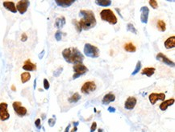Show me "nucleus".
Instances as JSON below:
<instances>
[{"label": "nucleus", "instance_id": "obj_35", "mask_svg": "<svg viewBox=\"0 0 175 132\" xmlns=\"http://www.w3.org/2000/svg\"><path fill=\"white\" fill-rule=\"evenodd\" d=\"M48 125H49V126L52 127V126H54L55 125V123H56V120L54 118H49L48 119Z\"/></svg>", "mask_w": 175, "mask_h": 132}, {"label": "nucleus", "instance_id": "obj_8", "mask_svg": "<svg viewBox=\"0 0 175 132\" xmlns=\"http://www.w3.org/2000/svg\"><path fill=\"white\" fill-rule=\"evenodd\" d=\"M10 118V114L8 112V105L6 102L0 103V120L4 122Z\"/></svg>", "mask_w": 175, "mask_h": 132}, {"label": "nucleus", "instance_id": "obj_6", "mask_svg": "<svg viewBox=\"0 0 175 132\" xmlns=\"http://www.w3.org/2000/svg\"><path fill=\"white\" fill-rule=\"evenodd\" d=\"M12 107L15 110V114L19 117H23L27 114V110L22 106L21 102L15 101L12 103Z\"/></svg>", "mask_w": 175, "mask_h": 132}, {"label": "nucleus", "instance_id": "obj_21", "mask_svg": "<svg viewBox=\"0 0 175 132\" xmlns=\"http://www.w3.org/2000/svg\"><path fill=\"white\" fill-rule=\"evenodd\" d=\"M156 69L154 67H145L141 71V75H145L148 77H151L155 73Z\"/></svg>", "mask_w": 175, "mask_h": 132}, {"label": "nucleus", "instance_id": "obj_32", "mask_svg": "<svg viewBox=\"0 0 175 132\" xmlns=\"http://www.w3.org/2000/svg\"><path fill=\"white\" fill-rule=\"evenodd\" d=\"M43 85H44V88L45 90H48L50 87V83H49V82H48V80L47 79H44Z\"/></svg>", "mask_w": 175, "mask_h": 132}, {"label": "nucleus", "instance_id": "obj_11", "mask_svg": "<svg viewBox=\"0 0 175 132\" xmlns=\"http://www.w3.org/2000/svg\"><path fill=\"white\" fill-rule=\"evenodd\" d=\"M156 59L157 60H159L160 62H161V63H163L166 65L169 66V67H174V62L172 61L171 59H169V58L165 55L164 54L162 53H158L157 56H156Z\"/></svg>", "mask_w": 175, "mask_h": 132}, {"label": "nucleus", "instance_id": "obj_1", "mask_svg": "<svg viewBox=\"0 0 175 132\" xmlns=\"http://www.w3.org/2000/svg\"><path fill=\"white\" fill-rule=\"evenodd\" d=\"M79 15L82 17V19L78 21L82 30L88 31L95 27L97 23L95 15L91 10H81Z\"/></svg>", "mask_w": 175, "mask_h": 132}, {"label": "nucleus", "instance_id": "obj_22", "mask_svg": "<svg viewBox=\"0 0 175 132\" xmlns=\"http://www.w3.org/2000/svg\"><path fill=\"white\" fill-rule=\"evenodd\" d=\"M124 48V50H125L126 51H128V52L133 53V52H136V46H135V45H134L132 43H125Z\"/></svg>", "mask_w": 175, "mask_h": 132}, {"label": "nucleus", "instance_id": "obj_29", "mask_svg": "<svg viewBox=\"0 0 175 132\" xmlns=\"http://www.w3.org/2000/svg\"><path fill=\"white\" fill-rule=\"evenodd\" d=\"M73 23L74 24V27H75V29H76V31H77V32L78 33H81L82 32V27H81V26H80V24H79V23H78V21H77L76 19H73Z\"/></svg>", "mask_w": 175, "mask_h": 132}, {"label": "nucleus", "instance_id": "obj_43", "mask_svg": "<svg viewBox=\"0 0 175 132\" xmlns=\"http://www.w3.org/2000/svg\"><path fill=\"white\" fill-rule=\"evenodd\" d=\"M77 130H78V129H77V127H76V126H74V128L73 129V130H72L71 132H76V131H77Z\"/></svg>", "mask_w": 175, "mask_h": 132}, {"label": "nucleus", "instance_id": "obj_10", "mask_svg": "<svg viewBox=\"0 0 175 132\" xmlns=\"http://www.w3.org/2000/svg\"><path fill=\"white\" fill-rule=\"evenodd\" d=\"M165 98V94L164 93H152L149 95V99L150 103L154 105L157 100L164 101Z\"/></svg>", "mask_w": 175, "mask_h": 132}, {"label": "nucleus", "instance_id": "obj_28", "mask_svg": "<svg viewBox=\"0 0 175 132\" xmlns=\"http://www.w3.org/2000/svg\"><path fill=\"white\" fill-rule=\"evenodd\" d=\"M140 69H141V62L140 61H138L135 69H134V71L132 73V75H136V74L140 71Z\"/></svg>", "mask_w": 175, "mask_h": 132}, {"label": "nucleus", "instance_id": "obj_25", "mask_svg": "<svg viewBox=\"0 0 175 132\" xmlns=\"http://www.w3.org/2000/svg\"><path fill=\"white\" fill-rule=\"evenodd\" d=\"M21 82H22V83H26L27 82H28L31 79V75H30V73L29 72H23L21 74Z\"/></svg>", "mask_w": 175, "mask_h": 132}, {"label": "nucleus", "instance_id": "obj_7", "mask_svg": "<svg viewBox=\"0 0 175 132\" xmlns=\"http://www.w3.org/2000/svg\"><path fill=\"white\" fill-rule=\"evenodd\" d=\"M96 90V84L95 82L93 81H88L86 82L82 85V88H81V91L84 94H88Z\"/></svg>", "mask_w": 175, "mask_h": 132}, {"label": "nucleus", "instance_id": "obj_4", "mask_svg": "<svg viewBox=\"0 0 175 132\" xmlns=\"http://www.w3.org/2000/svg\"><path fill=\"white\" fill-rule=\"evenodd\" d=\"M83 51L85 55L92 58V59H96V58L99 56V49L91 43L85 44Z\"/></svg>", "mask_w": 175, "mask_h": 132}, {"label": "nucleus", "instance_id": "obj_15", "mask_svg": "<svg viewBox=\"0 0 175 132\" xmlns=\"http://www.w3.org/2000/svg\"><path fill=\"white\" fill-rule=\"evenodd\" d=\"M3 6L4 7L5 9L7 11H10L12 13H16L17 10H16V7H15V3L12 1H4L3 3Z\"/></svg>", "mask_w": 175, "mask_h": 132}, {"label": "nucleus", "instance_id": "obj_27", "mask_svg": "<svg viewBox=\"0 0 175 132\" xmlns=\"http://www.w3.org/2000/svg\"><path fill=\"white\" fill-rule=\"evenodd\" d=\"M127 31H129V32H132V33H133V34H135V35L137 34L136 28L134 27V25H133L132 23H128V25H127Z\"/></svg>", "mask_w": 175, "mask_h": 132}, {"label": "nucleus", "instance_id": "obj_42", "mask_svg": "<svg viewBox=\"0 0 175 132\" xmlns=\"http://www.w3.org/2000/svg\"><path fill=\"white\" fill-rule=\"evenodd\" d=\"M11 90H13V91H16V87L14 86V85H12L11 86Z\"/></svg>", "mask_w": 175, "mask_h": 132}, {"label": "nucleus", "instance_id": "obj_20", "mask_svg": "<svg viewBox=\"0 0 175 132\" xmlns=\"http://www.w3.org/2000/svg\"><path fill=\"white\" fill-rule=\"evenodd\" d=\"M55 27H56L60 30L64 27V26L66 25V18L64 16H61V17H58L56 19V21H55Z\"/></svg>", "mask_w": 175, "mask_h": 132}, {"label": "nucleus", "instance_id": "obj_2", "mask_svg": "<svg viewBox=\"0 0 175 132\" xmlns=\"http://www.w3.org/2000/svg\"><path fill=\"white\" fill-rule=\"evenodd\" d=\"M62 56L66 62L72 64L82 63L84 60V55L76 47L64 49L62 51Z\"/></svg>", "mask_w": 175, "mask_h": 132}, {"label": "nucleus", "instance_id": "obj_17", "mask_svg": "<svg viewBox=\"0 0 175 132\" xmlns=\"http://www.w3.org/2000/svg\"><path fill=\"white\" fill-rule=\"evenodd\" d=\"M115 100V94L112 93H109V94H105L103 100H102V102H103V104L107 105V104H109V103H111V102H114Z\"/></svg>", "mask_w": 175, "mask_h": 132}, {"label": "nucleus", "instance_id": "obj_19", "mask_svg": "<svg viewBox=\"0 0 175 132\" xmlns=\"http://www.w3.org/2000/svg\"><path fill=\"white\" fill-rule=\"evenodd\" d=\"M164 45H165V47L166 49L174 48L175 47V36L173 35L171 37H169V38H168L165 40Z\"/></svg>", "mask_w": 175, "mask_h": 132}, {"label": "nucleus", "instance_id": "obj_39", "mask_svg": "<svg viewBox=\"0 0 175 132\" xmlns=\"http://www.w3.org/2000/svg\"><path fill=\"white\" fill-rule=\"evenodd\" d=\"M44 50H43L41 52H40V53L39 54V59H41L42 58H43V56H44Z\"/></svg>", "mask_w": 175, "mask_h": 132}, {"label": "nucleus", "instance_id": "obj_41", "mask_svg": "<svg viewBox=\"0 0 175 132\" xmlns=\"http://www.w3.org/2000/svg\"><path fill=\"white\" fill-rule=\"evenodd\" d=\"M115 10L117 11V12H118V14H119V15H120V17H121V18H123V17H122V15H121V14H120V10L119 9V8H115Z\"/></svg>", "mask_w": 175, "mask_h": 132}, {"label": "nucleus", "instance_id": "obj_44", "mask_svg": "<svg viewBox=\"0 0 175 132\" xmlns=\"http://www.w3.org/2000/svg\"><path fill=\"white\" fill-rule=\"evenodd\" d=\"M36 79L34 80V89L36 88Z\"/></svg>", "mask_w": 175, "mask_h": 132}, {"label": "nucleus", "instance_id": "obj_34", "mask_svg": "<svg viewBox=\"0 0 175 132\" xmlns=\"http://www.w3.org/2000/svg\"><path fill=\"white\" fill-rule=\"evenodd\" d=\"M35 126H36V128L40 129V127H41V120H40V118L36 119V121H35Z\"/></svg>", "mask_w": 175, "mask_h": 132}, {"label": "nucleus", "instance_id": "obj_30", "mask_svg": "<svg viewBox=\"0 0 175 132\" xmlns=\"http://www.w3.org/2000/svg\"><path fill=\"white\" fill-rule=\"evenodd\" d=\"M62 38V32L60 30H58L55 33V39L56 41H61Z\"/></svg>", "mask_w": 175, "mask_h": 132}, {"label": "nucleus", "instance_id": "obj_14", "mask_svg": "<svg viewBox=\"0 0 175 132\" xmlns=\"http://www.w3.org/2000/svg\"><path fill=\"white\" fill-rule=\"evenodd\" d=\"M23 69L24 70V71H26L27 72L34 71L36 70V64L32 63L30 59H27L23 63Z\"/></svg>", "mask_w": 175, "mask_h": 132}, {"label": "nucleus", "instance_id": "obj_18", "mask_svg": "<svg viewBox=\"0 0 175 132\" xmlns=\"http://www.w3.org/2000/svg\"><path fill=\"white\" fill-rule=\"evenodd\" d=\"M173 104H174V98H170V99L165 100L163 102H161L159 106V108L161 109V110L165 111V110H167L168 106L173 105Z\"/></svg>", "mask_w": 175, "mask_h": 132}, {"label": "nucleus", "instance_id": "obj_36", "mask_svg": "<svg viewBox=\"0 0 175 132\" xmlns=\"http://www.w3.org/2000/svg\"><path fill=\"white\" fill-rule=\"evenodd\" d=\"M96 128H97V123L95 122H94L91 126V130H90V132H94L96 130Z\"/></svg>", "mask_w": 175, "mask_h": 132}, {"label": "nucleus", "instance_id": "obj_40", "mask_svg": "<svg viewBox=\"0 0 175 132\" xmlns=\"http://www.w3.org/2000/svg\"><path fill=\"white\" fill-rule=\"evenodd\" d=\"M70 124H69V125L66 126V130H65L64 132H69V131H70Z\"/></svg>", "mask_w": 175, "mask_h": 132}, {"label": "nucleus", "instance_id": "obj_31", "mask_svg": "<svg viewBox=\"0 0 175 132\" xmlns=\"http://www.w3.org/2000/svg\"><path fill=\"white\" fill-rule=\"evenodd\" d=\"M149 4L153 8V9H157L158 7V3L156 0H150V1H149Z\"/></svg>", "mask_w": 175, "mask_h": 132}, {"label": "nucleus", "instance_id": "obj_37", "mask_svg": "<svg viewBox=\"0 0 175 132\" xmlns=\"http://www.w3.org/2000/svg\"><path fill=\"white\" fill-rule=\"evenodd\" d=\"M27 40V35L26 33H23V34L21 35V41L22 42H26V41Z\"/></svg>", "mask_w": 175, "mask_h": 132}, {"label": "nucleus", "instance_id": "obj_16", "mask_svg": "<svg viewBox=\"0 0 175 132\" xmlns=\"http://www.w3.org/2000/svg\"><path fill=\"white\" fill-rule=\"evenodd\" d=\"M75 2V0H55L56 5L62 7L63 8H66L70 7L73 3Z\"/></svg>", "mask_w": 175, "mask_h": 132}, {"label": "nucleus", "instance_id": "obj_23", "mask_svg": "<svg viewBox=\"0 0 175 132\" xmlns=\"http://www.w3.org/2000/svg\"><path fill=\"white\" fill-rule=\"evenodd\" d=\"M157 27L161 32H164L166 30V23L162 19H158L157 22Z\"/></svg>", "mask_w": 175, "mask_h": 132}, {"label": "nucleus", "instance_id": "obj_33", "mask_svg": "<svg viewBox=\"0 0 175 132\" xmlns=\"http://www.w3.org/2000/svg\"><path fill=\"white\" fill-rule=\"evenodd\" d=\"M62 70H63V67H60L59 68H57V69H56V71H54L53 75H54L55 77H58V76L60 75V74L62 72Z\"/></svg>", "mask_w": 175, "mask_h": 132}, {"label": "nucleus", "instance_id": "obj_9", "mask_svg": "<svg viewBox=\"0 0 175 132\" xmlns=\"http://www.w3.org/2000/svg\"><path fill=\"white\" fill-rule=\"evenodd\" d=\"M29 5H30V2L28 0H20L15 5L16 10L19 12V14L23 15L27 11Z\"/></svg>", "mask_w": 175, "mask_h": 132}, {"label": "nucleus", "instance_id": "obj_45", "mask_svg": "<svg viewBox=\"0 0 175 132\" xmlns=\"http://www.w3.org/2000/svg\"><path fill=\"white\" fill-rule=\"evenodd\" d=\"M98 132H103V129H99V131Z\"/></svg>", "mask_w": 175, "mask_h": 132}, {"label": "nucleus", "instance_id": "obj_3", "mask_svg": "<svg viewBox=\"0 0 175 132\" xmlns=\"http://www.w3.org/2000/svg\"><path fill=\"white\" fill-rule=\"evenodd\" d=\"M100 17L103 21H106L112 25H115L118 22L117 17L111 9H103L100 12Z\"/></svg>", "mask_w": 175, "mask_h": 132}, {"label": "nucleus", "instance_id": "obj_12", "mask_svg": "<svg viewBox=\"0 0 175 132\" xmlns=\"http://www.w3.org/2000/svg\"><path fill=\"white\" fill-rule=\"evenodd\" d=\"M137 103V99L135 97H128L124 102V107L126 110H131L135 108Z\"/></svg>", "mask_w": 175, "mask_h": 132}, {"label": "nucleus", "instance_id": "obj_5", "mask_svg": "<svg viewBox=\"0 0 175 132\" xmlns=\"http://www.w3.org/2000/svg\"><path fill=\"white\" fill-rule=\"evenodd\" d=\"M73 70H74V74L73 75V79H76L79 78L81 75H85L88 71V68L85 66L82 63H76L73 66Z\"/></svg>", "mask_w": 175, "mask_h": 132}, {"label": "nucleus", "instance_id": "obj_13", "mask_svg": "<svg viewBox=\"0 0 175 132\" xmlns=\"http://www.w3.org/2000/svg\"><path fill=\"white\" fill-rule=\"evenodd\" d=\"M140 21L142 23L146 24L148 23L149 19V9L148 7H142L140 8Z\"/></svg>", "mask_w": 175, "mask_h": 132}, {"label": "nucleus", "instance_id": "obj_24", "mask_svg": "<svg viewBox=\"0 0 175 132\" xmlns=\"http://www.w3.org/2000/svg\"><path fill=\"white\" fill-rule=\"evenodd\" d=\"M98 6H100V7H109L111 5L112 2L111 0H96L95 2Z\"/></svg>", "mask_w": 175, "mask_h": 132}, {"label": "nucleus", "instance_id": "obj_26", "mask_svg": "<svg viewBox=\"0 0 175 132\" xmlns=\"http://www.w3.org/2000/svg\"><path fill=\"white\" fill-rule=\"evenodd\" d=\"M80 99H81L80 94L78 93H75L69 98V102H70V103H75V102H78Z\"/></svg>", "mask_w": 175, "mask_h": 132}, {"label": "nucleus", "instance_id": "obj_38", "mask_svg": "<svg viewBox=\"0 0 175 132\" xmlns=\"http://www.w3.org/2000/svg\"><path fill=\"white\" fill-rule=\"evenodd\" d=\"M107 110L109 111L110 113H114V112H115V107H113V106H109L108 107V109H107Z\"/></svg>", "mask_w": 175, "mask_h": 132}]
</instances>
